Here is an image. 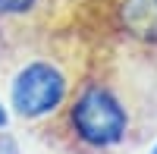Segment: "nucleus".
I'll list each match as a JSON object with an SVG mask.
<instances>
[{
    "label": "nucleus",
    "instance_id": "obj_1",
    "mask_svg": "<svg viewBox=\"0 0 157 154\" xmlns=\"http://www.w3.org/2000/svg\"><path fill=\"white\" fill-rule=\"evenodd\" d=\"M141 63L132 57V69L123 72L116 54L91 47L82 79L66 104L41 123V135L66 154H116L132 148L148 129L151 107V91L135 79Z\"/></svg>",
    "mask_w": 157,
    "mask_h": 154
},
{
    "label": "nucleus",
    "instance_id": "obj_2",
    "mask_svg": "<svg viewBox=\"0 0 157 154\" xmlns=\"http://www.w3.org/2000/svg\"><path fill=\"white\" fill-rule=\"evenodd\" d=\"M91 44L75 32L44 29L0 41V75L13 113L25 123H47L66 104L88 66Z\"/></svg>",
    "mask_w": 157,
    "mask_h": 154
},
{
    "label": "nucleus",
    "instance_id": "obj_3",
    "mask_svg": "<svg viewBox=\"0 0 157 154\" xmlns=\"http://www.w3.org/2000/svg\"><path fill=\"white\" fill-rule=\"evenodd\" d=\"M101 16L116 50L157 66V0H104Z\"/></svg>",
    "mask_w": 157,
    "mask_h": 154
},
{
    "label": "nucleus",
    "instance_id": "obj_4",
    "mask_svg": "<svg viewBox=\"0 0 157 154\" xmlns=\"http://www.w3.org/2000/svg\"><path fill=\"white\" fill-rule=\"evenodd\" d=\"M66 13V0H0V41L29 32L60 29Z\"/></svg>",
    "mask_w": 157,
    "mask_h": 154
},
{
    "label": "nucleus",
    "instance_id": "obj_5",
    "mask_svg": "<svg viewBox=\"0 0 157 154\" xmlns=\"http://www.w3.org/2000/svg\"><path fill=\"white\" fill-rule=\"evenodd\" d=\"M3 120H6V113H3V104H0V126H3Z\"/></svg>",
    "mask_w": 157,
    "mask_h": 154
},
{
    "label": "nucleus",
    "instance_id": "obj_6",
    "mask_svg": "<svg viewBox=\"0 0 157 154\" xmlns=\"http://www.w3.org/2000/svg\"><path fill=\"white\" fill-rule=\"evenodd\" d=\"M66 3H69V6H72V3H75V0H66Z\"/></svg>",
    "mask_w": 157,
    "mask_h": 154
},
{
    "label": "nucleus",
    "instance_id": "obj_7",
    "mask_svg": "<svg viewBox=\"0 0 157 154\" xmlns=\"http://www.w3.org/2000/svg\"><path fill=\"white\" fill-rule=\"evenodd\" d=\"M151 154H157V148H154V151H151Z\"/></svg>",
    "mask_w": 157,
    "mask_h": 154
}]
</instances>
